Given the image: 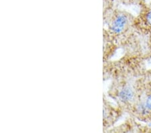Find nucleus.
I'll list each match as a JSON object with an SVG mask.
<instances>
[{"label":"nucleus","instance_id":"nucleus-2","mask_svg":"<svg viewBox=\"0 0 151 133\" xmlns=\"http://www.w3.org/2000/svg\"><path fill=\"white\" fill-rule=\"evenodd\" d=\"M103 127L104 131L108 132L112 128L122 114V108L116 107L108 101L106 96L103 98Z\"/></svg>","mask_w":151,"mask_h":133},{"label":"nucleus","instance_id":"nucleus-4","mask_svg":"<svg viewBox=\"0 0 151 133\" xmlns=\"http://www.w3.org/2000/svg\"><path fill=\"white\" fill-rule=\"evenodd\" d=\"M104 62L108 61L115 52L118 46L109 37L106 30L104 28Z\"/></svg>","mask_w":151,"mask_h":133},{"label":"nucleus","instance_id":"nucleus-5","mask_svg":"<svg viewBox=\"0 0 151 133\" xmlns=\"http://www.w3.org/2000/svg\"><path fill=\"white\" fill-rule=\"evenodd\" d=\"M104 6L114 5V1H118L124 4H137L141 3V0H104Z\"/></svg>","mask_w":151,"mask_h":133},{"label":"nucleus","instance_id":"nucleus-3","mask_svg":"<svg viewBox=\"0 0 151 133\" xmlns=\"http://www.w3.org/2000/svg\"><path fill=\"white\" fill-rule=\"evenodd\" d=\"M135 26L139 33L151 34V3L143 6L140 14L135 18Z\"/></svg>","mask_w":151,"mask_h":133},{"label":"nucleus","instance_id":"nucleus-1","mask_svg":"<svg viewBox=\"0 0 151 133\" xmlns=\"http://www.w3.org/2000/svg\"><path fill=\"white\" fill-rule=\"evenodd\" d=\"M104 24L109 37L118 47L130 44L136 33H139L135 26V17L114 5L104 7Z\"/></svg>","mask_w":151,"mask_h":133},{"label":"nucleus","instance_id":"nucleus-6","mask_svg":"<svg viewBox=\"0 0 151 133\" xmlns=\"http://www.w3.org/2000/svg\"><path fill=\"white\" fill-rule=\"evenodd\" d=\"M143 80L148 88H151V71H148L144 74Z\"/></svg>","mask_w":151,"mask_h":133}]
</instances>
